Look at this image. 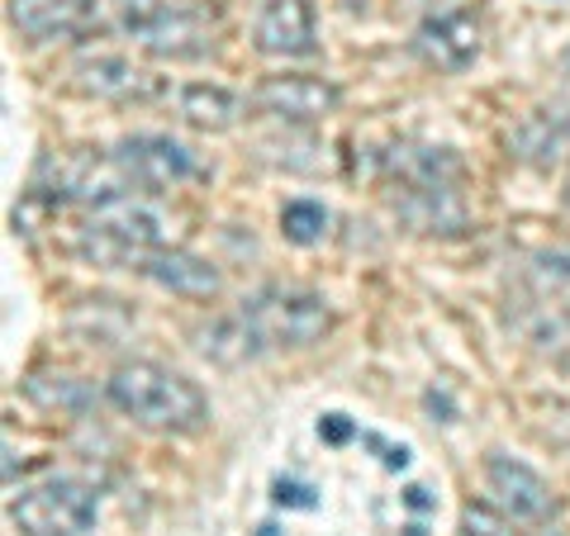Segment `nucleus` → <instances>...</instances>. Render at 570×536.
Returning a JSON list of instances; mask_svg holds the SVG:
<instances>
[{
  "mask_svg": "<svg viewBox=\"0 0 570 536\" xmlns=\"http://www.w3.org/2000/svg\"><path fill=\"white\" fill-rule=\"evenodd\" d=\"M105 399H110L124 418H134L148 433H167V437H190L209 423V399L190 375L171 370L163 361H119L105 380Z\"/></svg>",
  "mask_w": 570,
  "mask_h": 536,
  "instance_id": "obj_1",
  "label": "nucleus"
},
{
  "mask_svg": "<svg viewBox=\"0 0 570 536\" xmlns=\"http://www.w3.org/2000/svg\"><path fill=\"white\" fill-rule=\"evenodd\" d=\"M115 29L163 62H190L219 43V14L205 0H115Z\"/></svg>",
  "mask_w": 570,
  "mask_h": 536,
  "instance_id": "obj_2",
  "label": "nucleus"
},
{
  "mask_svg": "<svg viewBox=\"0 0 570 536\" xmlns=\"http://www.w3.org/2000/svg\"><path fill=\"white\" fill-rule=\"evenodd\" d=\"M171 234H176L171 214L129 190L119 200L91 209L86 234H81V252L96 266H124V271H134L148 247H171Z\"/></svg>",
  "mask_w": 570,
  "mask_h": 536,
  "instance_id": "obj_3",
  "label": "nucleus"
},
{
  "mask_svg": "<svg viewBox=\"0 0 570 536\" xmlns=\"http://www.w3.org/2000/svg\"><path fill=\"white\" fill-rule=\"evenodd\" d=\"M129 190H134V181L115 162V152H100V148H52L39 157L33 181H29L33 200L81 205V209H100Z\"/></svg>",
  "mask_w": 570,
  "mask_h": 536,
  "instance_id": "obj_4",
  "label": "nucleus"
},
{
  "mask_svg": "<svg viewBox=\"0 0 570 536\" xmlns=\"http://www.w3.org/2000/svg\"><path fill=\"white\" fill-rule=\"evenodd\" d=\"M238 309L257 328L266 351H299V347L324 343L333 332L328 299L305 290V285H262V290L243 295Z\"/></svg>",
  "mask_w": 570,
  "mask_h": 536,
  "instance_id": "obj_5",
  "label": "nucleus"
},
{
  "mask_svg": "<svg viewBox=\"0 0 570 536\" xmlns=\"http://www.w3.org/2000/svg\"><path fill=\"white\" fill-rule=\"evenodd\" d=\"M100 517V494L86 479L52 475L10 498V523L20 536H86Z\"/></svg>",
  "mask_w": 570,
  "mask_h": 536,
  "instance_id": "obj_6",
  "label": "nucleus"
},
{
  "mask_svg": "<svg viewBox=\"0 0 570 536\" xmlns=\"http://www.w3.org/2000/svg\"><path fill=\"white\" fill-rule=\"evenodd\" d=\"M110 152L138 190H176V186L205 176L200 157L167 133H129V138H119Z\"/></svg>",
  "mask_w": 570,
  "mask_h": 536,
  "instance_id": "obj_7",
  "label": "nucleus"
},
{
  "mask_svg": "<svg viewBox=\"0 0 570 536\" xmlns=\"http://www.w3.org/2000/svg\"><path fill=\"white\" fill-rule=\"evenodd\" d=\"M480 48H485V24L471 6H442L433 14H423V24L414 29V52L433 71H466Z\"/></svg>",
  "mask_w": 570,
  "mask_h": 536,
  "instance_id": "obj_8",
  "label": "nucleus"
},
{
  "mask_svg": "<svg viewBox=\"0 0 570 536\" xmlns=\"http://www.w3.org/2000/svg\"><path fill=\"white\" fill-rule=\"evenodd\" d=\"M71 86L91 100L110 105H153L167 96V81H157L153 71H142L138 62L119 58V52H86L71 67Z\"/></svg>",
  "mask_w": 570,
  "mask_h": 536,
  "instance_id": "obj_9",
  "label": "nucleus"
},
{
  "mask_svg": "<svg viewBox=\"0 0 570 536\" xmlns=\"http://www.w3.org/2000/svg\"><path fill=\"white\" fill-rule=\"evenodd\" d=\"M337 91L324 77H305V71H285V77H266L253 91V110L276 123H318L337 110Z\"/></svg>",
  "mask_w": 570,
  "mask_h": 536,
  "instance_id": "obj_10",
  "label": "nucleus"
},
{
  "mask_svg": "<svg viewBox=\"0 0 570 536\" xmlns=\"http://www.w3.org/2000/svg\"><path fill=\"white\" fill-rule=\"evenodd\" d=\"M485 485L494 494V508L509 517V523H528V527H542L557 517V494H551L547 479L523 466L513 456H490L485 460Z\"/></svg>",
  "mask_w": 570,
  "mask_h": 536,
  "instance_id": "obj_11",
  "label": "nucleus"
},
{
  "mask_svg": "<svg viewBox=\"0 0 570 536\" xmlns=\"http://www.w3.org/2000/svg\"><path fill=\"white\" fill-rule=\"evenodd\" d=\"M390 209L409 234L423 238H456L471 228V209L461 200V186H428V190H409V186H390Z\"/></svg>",
  "mask_w": 570,
  "mask_h": 536,
  "instance_id": "obj_12",
  "label": "nucleus"
},
{
  "mask_svg": "<svg viewBox=\"0 0 570 536\" xmlns=\"http://www.w3.org/2000/svg\"><path fill=\"white\" fill-rule=\"evenodd\" d=\"M381 171L390 186H409V190H428V186H461V157L442 142H419V138H400L381 152Z\"/></svg>",
  "mask_w": 570,
  "mask_h": 536,
  "instance_id": "obj_13",
  "label": "nucleus"
},
{
  "mask_svg": "<svg viewBox=\"0 0 570 536\" xmlns=\"http://www.w3.org/2000/svg\"><path fill=\"white\" fill-rule=\"evenodd\" d=\"M253 43L266 58H309V52H318L314 6L309 0H262L253 20Z\"/></svg>",
  "mask_w": 570,
  "mask_h": 536,
  "instance_id": "obj_14",
  "label": "nucleus"
},
{
  "mask_svg": "<svg viewBox=\"0 0 570 536\" xmlns=\"http://www.w3.org/2000/svg\"><path fill=\"white\" fill-rule=\"evenodd\" d=\"M509 152L538 171L566 167L570 162V100H551V105L528 110L519 119V129L509 133Z\"/></svg>",
  "mask_w": 570,
  "mask_h": 536,
  "instance_id": "obj_15",
  "label": "nucleus"
},
{
  "mask_svg": "<svg viewBox=\"0 0 570 536\" xmlns=\"http://www.w3.org/2000/svg\"><path fill=\"white\" fill-rule=\"evenodd\" d=\"M134 271L142 280L163 285V290H171V295H181V299H214L224 290L219 266L186 252V247H148V252L138 257Z\"/></svg>",
  "mask_w": 570,
  "mask_h": 536,
  "instance_id": "obj_16",
  "label": "nucleus"
},
{
  "mask_svg": "<svg viewBox=\"0 0 570 536\" xmlns=\"http://www.w3.org/2000/svg\"><path fill=\"white\" fill-rule=\"evenodd\" d=\"M163 105L186 123V129H200V133H228L234 123L247 115V105L238 91L228 86H209V81H186V86H167Z\"/></svg>",
  "mask_w": 570,
  "mask_h": 536,
  "instance_id": "obj_17",
  "label": "nucleus"
},
{
  "mask_svg": "<svg viewBox=\"0 0 570 536\" xmlns=\"http://www.w3.org/2000/svg\"><path fill=\"white\" fill-rule=\"evenodd\" d=\"M10 24L33 43L81 39L100 24L96 0H10Z\"/></svg>",
  "mask_w": 570,
  "mask_h": 536,
  "instance_id": "obj_18",
  "label": "nucleus"
},
{
  "mask_svg": "<svg viewBox=\"0 0 570 536\" xmlns=\"http://www.w3.org/2000/svg\"><path fill=\"white\" fill-rule=\"evenodd\" d=\"M195 337V351L205 356V361L214 366H228V370H238L247 361H257V356H266V343L257 337V328L247 324V314H219V318H209V324H200L190 332Z\"/></svg>",
  "mask_w": 570,
  "mask_h": 536,
  "instance_id": "obj_19",
  "label": "nucleus"
},
{
  "mask_svg": "<svg viewBox=\"0 0 570 536\" xmlns=\"http://www.w3.org/2000/svg\"><path fill=\"white\" fill-rule=\"evenodd\" d=\"M24 395L48 414H91L96 408V389L77 375H29Z\"/></svg>",
  "mask_w": 570,
  "mask_h": 536,
  "instance_id": "obj_20",
  "label": "nucleus"
},
{
  "mask_svg": "<svg viewBox=\"0 0 570 536\" xmlns=\"http://www.w3.org/2000/svg\"><path fill=\"white\" fill-rule=\"evenodd\" d=\"M328 224H333V214L318 200H285L281 205V234H285V242H295V247L324 242Z\"/></svg>",
  "mask_w": 570,
  "mask_h": 536,
  "instance_id": "obj_21",
  "label": "nucleus"
},
{
  "mask_svg": "<svg viewBox=\"0 0 570 536\" xmlns=\"http://www.w3.org/2000/svg\"><path fill=\"white\" fill-rule=\"evenodd\" d=\"M528 280L538 285V290L547 295H561V290H570V252H538L532 257V266H528Z\"/></svg>",
  "mask_w": 570,
  "mask_h": 536,
  "instance_id": "obj_22",
  "label": "nucleus"
},
{
  "mask_svg": "<svg viewBox=\"0 0 570 536\" xmlns=\"http://www.w3.org/2000/svg\"><path fill=\"white\" fill-rule=\"evenodd\" d=\"M461 536H513V532H509L504 513H494L485 504H471V508H461Z\"/></svg>",
  "mask_w": 570,
  "mask_h": 536,
  "instance_id": "obj_23",
  "label": "nucleus"
},
{
  "mask_svg": "<svg viewBox=\"0 0 570 536\" xmlns=\"http://www.w3.org/2000/svg\"><path fill=\"white\" fill-rule=\"evenodd\" d=\"M272 498H276V504H291V508H314V504H318L314 489H309V485H295V479H276Z\"/></svg>",
  "mask_w": 570,
  "mask_h": 536,
  "instance_id": "obj_24",
  "label": "nucleus"
},
{
  "mask_svg": "<svg viewBox=\"0 0 570 536\" xmlns=\"http://www.w3.org/2000/svg\"><path fill=\"white\" fill-rule=\"evenodd\" d=\"M318 433H324L328 441H347V437H352V423H347L343 414H328L324 423H318Z\"/></svg>",
  "mask_w": 570,
  "mask_h": 536,
  "instance_id": "obj_25",
  "label": "nucleus"
},
{
  "mask_svg": "<svg viewBox=\"0 0 570 536\" xmlns=\"http://www.w3.org/2000/svg\"><path fill=\"white\" fill-rule=\"evenodd\" d=\"M561 71H566V77H570V43H566V52H561Z\"/></svg>",
  "mask_w": 570,
  "mask_h": 536,
  "instance_id": "obj_26",
  "label": "nucleus"
},
{
  "mask_svg": "<svg viewBox=\"0 0 570 536\" xmlns=\"http://www.w3.org/2000/svg\"><path fill=\"white\" fill-rule=\"evenodd\" d=\"M532 536H566V532H557V527H542V532H532Z\"/></svg>",
  "mask_w": 570,
  "mask_h": 536,
  "instance_id": "obj_27",
  "label": "nucleus"
},
{
  "mask_svg": "<svg viewBox=\"0 0 570 536\" xmlns=\"http://www.w3.org/2000/svg\"><path fill=\"white\" fill-rule=\"evenodd\" d=\"M566 332H570V318H566Z\"/></svg>",
  "mask_w": 570,
  "mask_h": 536,
  "instance_id": "obj_28",
  "label": "nucleus"
}]
</instances>
